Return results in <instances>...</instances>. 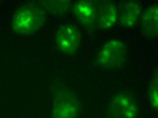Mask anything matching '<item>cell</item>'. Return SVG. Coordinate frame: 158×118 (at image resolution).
Returning <instances> with one entry per match:
<instances>
[{
    "mask_svg": "<svg viewBox=\"0 0 158 118\" xmlns=\"http://www.w3.org/2000/svg\"><path fill=\"white\" fill-rule=\"evenodd\" d=\"M47 20L46 12L36 6H23L13 16L11 26L17 34L29 35L40 30Z\"/></svg>",
    "mask_w": 158,
    "mask_h": 118,
    "instance_id": "obj_1",
    "label": "cell"
},
{
    "mask_svg": "<svg viewBox=\"0 0 158 118\" xmlns=\"http://www.w3.org/2000/svg\"><path fill=\"white\" fill-rule=\"evenodd\" d=\"M127 57L125 43L118 40H111L105 43L96 58L97 65L102 68L113 69L122 67Z\"/></svg>",
    "mask_w": 158,
    "mask_h": 118,
    "instance_id": "obj_2",
    "label": "cell"
},
{
    "mask_svg": "<svg viewBox=\"0 0 158 118\" xmlns=\"http://www.w3.org/2000/svg\"><path fill=\"white\" fill-rule=\"evenodd\" d=\"M139 112L138 103L127 92L115 94L110 101L106 111L107 118H136Z\"/></svg>",
    "mask_w": 158,
    "mask_h": 118,
    "instance_id": "obj_3",
    "label": "cell"
},
{
    "mask_svg": "<svg viewBox=\"0 0 158 118\" xmlns=\"http://www.w3.org/2000/svg\"><path fill=\"white\" fill-rule=\"evenodd\" d=\"M81 104L73 93L64 87L60 88L55 95L53 118H77Z\"/></svg>",
    "mask_w": 158,
    "mask_h": 118,
    "instance_id": "obj_4",
    "label": "cell"
},
{
    "mask_svg": "<svg viewBox=\"0 0 158 118\" xmlns=\"http://www.w3.org/2000/svg\"><path fill=\"white\" fill-rule=\"evenodd\" d=\"M55 42L60 51L70 55L75 54L81 44L80 31L70 24L61 26L56 32Z\"/></svg>",
    "mask_w": 158,
    "mask_h": 118,
    "instance_id": "obj_5",
    "label": "cell"
},
{
    "mask_svg": "<svg viewBox=\"0 0 158 118\" xmlns=\"http://www.w3.org/2000/svg\"><path fill=\"white\" fill-rule=\"evenodd\" d=\"M95 6V28L109 29L117 22L118 11L114 3L110 1H102L98 2Z\"/></svg>",
    "mask_w": 158,
    "mask_h": 118,
    "instance_id": "obj_6",
    "label": "cell"
},
{
    "mask_svg": "<svg viewBox=\"0 0 158 118\" xmlns=\"http://www.w3.org/2000/svg\"><path fill=\"white\" fill-rule=\"evenodd\" d=\"M72 11L77 21L85 28L95 27V2L90 1L77 2L74 4Z\"/></svg>",
    "mask_w": 158,
    "mask_h": 118,
    "instance_id": "obj_7",
    "label": "cell"
},
{
    "mask_svg": "<svg viewBox=\"0 0 158 118\" xmlns=\"http://www.w3.org/2000/svg\"><path fill=\"white\" fill-rule=\"evenodd\" d=\"M141 13V7L137 2L129 1L122 5L118 13L119 23L125 28L132 27L137 22Z\"/></svg>",
    "mask_w": 158,
    "mask_h": 118,
    "instance_id": "obj_8",
    "label": "cell"
},
{
    "mask_svg": "<svg viewBox=\"0 0 158 118\" xmlns=\"http://www.w3.org/2000/svg\"><path fill=\"white\" fill-rule=\"evenodd\" d=\"M158 6H152L146 9L141 20V28L143 34L150 38L157 35L158 32Z\"/></svg>",
    "mask_w": 158,
    "mask_h": 118,
    "instance_id": "obj_9",
    "label": "cell"
},
{
    "mask_svg": "<svg viewBox=\"0 0 158 118\" xmlns=\"http://www.w3.org/2000/svg\"><path fill=\"white\" fill-rule=\"evenodd\" d=\"M46 10L54 16H61L67 13L71 7L70 1H49L43 2Z\"/></svg>",
    "mask_w": 158,
    "mask_h": 118,
    "instance_id": "obj_10",
    "label": "cell"
},
{
    "mask_svg": "<svg viewBox=\"0 0 158 118\" xmlns=\"http://www.w3.org/2000/svg\"><path fill=\"white\" fill-rule=\"evenodd\" d=\"M158 77L157 71L153 76L149 87V100L152 108L156 111L158 109Z\"/></svg>",
    "mask_w": 158,
    "mask_h": 118,
    "instance_id": "obj_11",
    "label": "cell"
}]
</instances>
